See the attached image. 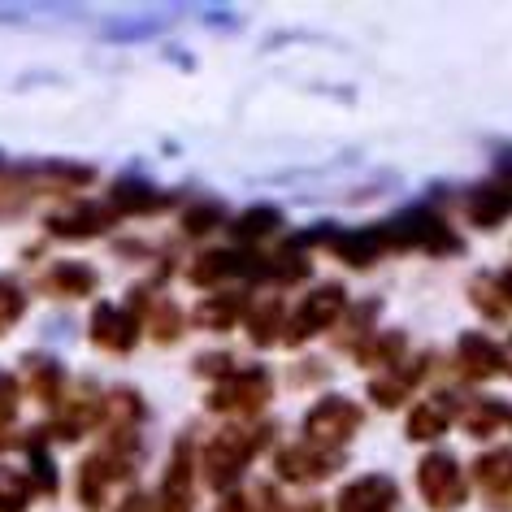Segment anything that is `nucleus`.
<instances>
[{
  "label": "nucleus",
  "mask_w": 512,
  "mask_h": 512,
  "mask_svg": "<svg viewBox=\"0 0 512 512\" xmlns=\"http://www.w3.org/2000/svg\"><path fill=\"white\" fill-rule=\"evenodd\" d=\"M270 439V430H252V426H226L217 430L200 452V465H204V482L217 486V491H230L239 482V473L248 469L252 452Z\"/></svg>",
  "instance_id": "f257e3e1"
},
{
  "label": "nucleus",
  "mask_w": 512,
  "mask_h": 512,
  "mask_svg": "<svg viewBox=\"0 0 512 512\" xmlns=\"http://www.w3.org/2000/svg\"><path fill=\"white\" fill-rule=\"evenodd\" d=\"M378 239L382 248H421V252H434V256H452L460 252V239L452 235V226L443 217H434L430 209H408V213H395L387 226H378Z\"/></svg>",
  "instance_id": "f03ea898"
},
{
  "label": "nucleus",
  "mask_w": 512,
  "mask_h": 512,
  "mask_svg": "<svg viewBox=\"0 0 512 512\" xmlns=\"http://www.w3.org/2000/svg\"><path fill=\"white\" fill-rule=\"evenodd\" d=\"M356 426H361V408L352 400H343V395H322L309 408V417H304V439L313 447H322V452H335V447L352 439Z\"/></svg>",
  "instance_id": "7ed1b4c3"
},
{
  "label": "nucleus",
  "mask_w": 512,
  "mask_h": 512,
  "mask_svg": "<svg viewBox=\"0 0 512 512\" xmlns=\"http://www.w3.org/2000/svg\"><path fill=\"white\" fill-rule=\"evenodd\" d=\"M348 309V291H343L339 283H322L309 291V300L296 309V317H291L287 326V343L291 348H300V343H309L313 335H322V330H330L339 322V313Z\"/></svg>",
  "instance_id": "20e7f679"
},
{
  "label": "nucleus",
  "mask_w": 512,
  "mask_h": 512,
  "mask_svg": "<svg viewBox=\"0 0 512 512\" xmlns=\"http://www.w3.org/2000/svg\"><path fill=\"white\" fill-rule=\"evenodd\" d=\"M417 491L426 495V508L434 512H456L465 504V473H460L456 456H443V452H430L426 460L417 465Z\"/></svg>",
  "instance_id": "39448f33"
},
{
  "label": "nucleus",
  "mask_w": 512,
  "mask_h": 512,
  "mask_svg": "<svg viewBox=\"0 0 512 512\" xmlns=\"http://www.w3.org/2000/svg\"><path fill=\"white\" fill-rule=\"evenodd\" d=\"M270 395H274V382L265 369H235L204 404H209L213 413H239L243 417V413H256Z\"/></svg>",
  "instance_id": "423d86ee"
},
{
  "label": "nucleus",
  "mask_w": 512,
  "mask_h": 512,
  "mask_svg": "<svg viewBox=\"0 0 512 512\" xmlns=\"http://www.w3.org/2000/svg\"><path fill=\"white\" fill-rule=\"evenodd\" d=\"M131 452H135V447L105 443L96 456H87V460H83V469H79V495H83V504H87V508H96L100 499H105L109 482H113V478H122V473L131 469Z\"/></svg>",
  "instance_id": "0eeeda50"
},
{
  "label": "nucleus",
  "mask_w": 512,
  "mask_h": 512,
  "mask_svg": "<svg viewBox=\"0 0 512 512\" xmlns=\"http://www.w3.org/2000/svg\"><path fill=\"white\" fill-rule=\"evenodd\" d=\"M395 504H400V491L387 473H365L339 495V512H395Z\"/></svg>",
  "instance_id": "6e6552de"
},
{
  "label": "nucleus",
  "mask_w": 512,
  "mask_h": 512,
  "mask_svg": "<svg viewBox=\"0 0 512 512\" xmlns=\"http://www.w3.org/2000/svg\"><path fill=\"white\" fill-rule=\"evenodd\" d=\"M278 473H283L287 482H322L330 473L339 469V456L335 452H322V447L313 443H300V447H287V452H278Z\"/></svg>",
  "instance_id": "1a4fd4ad"
},
{
  "label": "nucleus",
  "mask_w": 512,
  "mask_h": 512,
  "mask_svg": "<svg viewBox=\"0 0 512 512\" xmlns=\"http://www.w3.org/2000/svg\"><path fill=\"white\" fill-rule=\"evenodd\" d=\"M139 339V317L118 309V304H100V309L92 313V343H100V348L109 352H131Z\"/></svg>",
  "instance_id": "9d476101"
},
{
  "label": "nucleus",
  "mask_w": 512,
  "mask_h": 512,
  "mask_svg": "<svg viewBox=\"0 0 512 512\" xmlns=\"http://www.w3.org/2000/svg\"><path fill=\"white\" fill-rule=\"evenodd\" d=\"M191 473H196V460H191V443L178 439L174 460L161 478V512H191Z\"/></svg>",
  "instance_id": "9b49d317"
},
{
  "label": "nucleus",
  "mask_w": 512,
  "mask_h": 512,
  "mask_svg": "<svg viewBox=\"0 0 512 512\" xmlns=\"http://www.w3.org/2000/svg\"><path fill=\"white\" fill-rule=\"evenodd\" d=\"M113 222H118L113 209H100V204H74V209L48 217V230H53V235H66V239H92V235H105Z\"/></svg>",
  "instance_id": "f8f14e48"
},
{
  "label": "nucleus",
  "mask_w": 512,
  "mask_h": 512,
  "mask_svg": "<svg viewBox=\"0 0 512 512\" xmlns=\"http://www.w3.org/2000/svg\"><path fill=\"white\" fill-rule=\"evenodd\" d=\"M452 421H456V400L452 395H430V400H421L413 408V417H408V439L430 443V439H439Z\"/></svg>",
  "instance_id": "ddd939ff"
},
{
  "label": "nucleus",
  "mask_w": 512,
  "mask_h": 512,
  "mask_svg": "<svg viewBox=\"0 0 512 512\" xmlns=\"http://www.w3.org/2000/svg\"><path fill=\"white\" fill-rule=\"evenodd\" d=\"M456 356H460V369H465L469 378H495L499 369L508 365V361H504V352H499L486 335H460Z\"/></svg>",
  "instance_id": "4468645a"
},
{
  "label": "nucleus",
  "mask_w": 512,
  "mask_h": 512,
  "mask_svg": "<svg viewBox=\"0 0 512 512\" xmlns=\"http://www.w3.org/2000/svg\"><path fill=\"white\" fill-rule=\"evenodd\" d=\"M165 196L152 183H144V178H118L109 191V209L113 213H152L161 209Z\"/></svg>",
  "instance_id": "2eb2a0df"
},
{
  "label": "nucleus",
  "mask_w": 512,
  "mask_h": 512,
  "mask_svg": "<svg viewBox=\"0 0 512 512\" xmlns=\"http://www.w3.org/2000/svg\"><path fill=\"white\" fill-rule=\"evenodd\" d=\"M44 287L53 291V296H92V287H100V278L92 265H83V261H57L53 270L44 274Z\"/></svg>",
  "instance_id": "dca6fc26"
},
{
  "label": "nucleus",
  "mask_w": 512,
  "mask_h": 512,
  "mask_svg": "<svg viewBox=\"0 0 512 512\" xmlns=\"http://www.w3.org/2000/svg\"><path fill=\"white\" fill-rule=\"evenodd\" d=\"M421 361H400L391 369L387 378H378L374 387H369V395H374V404H382V408H395V404H404V395L417 387V378H421Z\"/></svg>",
  "instance_id": "f3484780"
},
{
  "label": "nucleus",
  "mask_w": 512,
  "mask_h": 512,
  "mask_svg": "<svg viewBox=\"0 0 512 512\" xmlns=\"http://www.w3.org/2000/svg\"><path fill=\"white\" fill-rule=\"evenodd\" d=\"M512 213V196L499 183H482L478 191H469V217L473 226H499Z\"/></svg>",
  "instance_id": "a211bd4d"
},
{
  "label": "nucleus",
  "mask_w": 512,
  "mask_h": 512,
  "mask_svg": "<svg viewBox=\"0 0 512 512\" xmlns=\"http://www.w3.org/2000/svg\"><path fill=\"white\" fill-rule=\"evenodd\" d=\"M243 313V296L239 291H217V296H204L200 309H196V322L209 326V330H230Z\"/></svg>",
  "instance_id": "6ab92c4d"
},
{
  "label": "nucleus",
  "mask_w": 512,
  "mask_h": 512,
  "mask_svg": "<svg viewBox=\"0 0 512 512\" xmlns=\"http://www.w3.org/2000/svg\"><path fill=\"white\" fill-rule=\"evenodd\" d=\"M100 417H105V426L109 430H139V417H144V404H139V395L135 391H109L105 395V404H100Z\"/></svg>",
  "instance_id": "aec40b11"
},
{
  "label": "nucleus",
  "mask_w": 512,
  "mask_h": 512,
  "mask_svg": "<svg viewBox=\"0 0 512 512\" xmlns=\"http://www.w3.org/2000/svg\"><path fill=\"white\" fill-rule=\"evenodd\" d=\"M473 482L491 495L512 491V452H486L473 460Z\"/></svg>",
  "instance_id": "412c9836"
},
{
  "label": "nucleus",
  "mask_w": 512,
  "mask_h": 512,
  "mask_svg": "<svg viewBox=\"0 0 512 512\" xmlns=\"http://www.w3.org/2000/svg\"><path fill=\"white\" fill-rule=\"evenodd\" d=\"M61 365L53 361V356H44V352H35L27 356V387L35 391V400H44V404H53L57 395H61Z\"/></svg>",
  "instance_id": "4be33fe9"
},
{
  "label": "nucleus",
  "mask_w": 512,
  "mask_h": 512,
  "mask_svg": "<svg viewBox=\"0 0 512 512\" xmlns=\"http://www.w3.org/2000/svg\"><path fill=\"white\" fill-rule=\"evenodd\" d=\"M382 252H387V248H382V239H378V226L348 230V235L335 239V256H339V261H348V265H369Z\"/></svg>",
  "instance_id": "5701e85b"
},
{
  "label": "nucleus",
  "mask_w": 512,
  "mask_h": 512,
  "mask_svg": "<svg viewBox=\"0 0 512 512\" xmlns=\"http://www.w3.org/2000/svg\"><path fill=\"white\" fill-rule=\"evenodd\" d=\"M243 326H248L252 343H274V335L283 330V304H278V296H265L261 304H252L248 317H243Z\"/></svg>",
  "instance_id": "b1692460"
},
{
  "label": "nucleus",
  "mask_w": 512,
  "mask_h": 512,
  "mask_svg": "<svg viewBox=\"0 0 512 512\" xmlns=\"http://www.w3.org/2000/svg\"><path fill=\"white\" fill-rule=\"evenodd\" d=\"M35 482H27L18 469L0 465V512H27Z\"/></svg>",
  "instance_id": "393cba45"
},
{
  "label": "nucleus",
  "mask_w": 512,
  "mask_h": 512,
  "mask_svg": "<svg viewBox=\"0 0 512 512\" xmlns=\"http://www.w3.org/2000/svg\"><path fill=\"white\" fill-rule=\"evenodd\" d=\"M217 512H278V499L270 486H256V491H235L222 499Z\"/></svg>",
  "instance_id": "a878e982"
},
{
  "label": "nucleus",
  "mask_w": 512,
  "mask_h": 512,
  "mask_svg": "<svg viewBox=\"0 0 512 512\" xmlns=\"http://www.w3.org/2000/svg\"><path fill=\"white\" fill-rule=\"evenodd\" d=\"M22 309H27V291H22L14 278H0V335H5V330H14Z\"/></svg>",
  "instance_id": "bb28decb"
},
{
  "label": "nucleus",
  "mask_w": 512,
  "mask_h": 512,
  "mask_svg": "<svg viewBox=\"0 0 512 512\" xmlns=\"http://www.w3.org/2000/svg\"><path fill=\"white\" fill-rule=\"evenodd\" d=\"M270 230H278V209H248L235 222L239 239H261V235H270Z\"/></svg>",
  "instance_id": "cd10ccee"
},
{
  "label": "nucleus",
  "mask_w": 512,
  "mask_h": 512,
  "mask_svg": "<svg viewBox=\"0 0 512 512\" xmlns=\"http://www.w3.org/2000/svg\"><path fill=\"white\" fill-rule=\"evenodd\" d=\"M178 335H183V313H178L174 304H157V309H152V339L174 343Z\"/></svg>",
  "instance_id": "c85d7f7f"
},
{
  "label": "nucleus",
  "mask_w": 512,
  "mask_h": 512,
  "mask_svg": "<svg viewBox=\"0 0 512 512\" xmlns=\"http://www.w3.org/2000/svg\"><path fill=\"white\" fill-rule=\"evenodd\" d=\"M400 356H404V339L400 335H382L374 343H365V356L361 361L365 365H400Z\"/></svg>",
  "instance_id": "c756f323"
},
{
  "label": "nucleus",
  "mask_w": 512,
  "mask_h": 512,
  "mask_svg": "<svg viewBox=\"0 0 512 512\" xmlns=\"http://www.w3.org/2000/svg\"><path fill=\"white\" fill-rule=\"evenodd\" d=\"M35 187L27 178H0V213H18L22 204H31Z\"/></svg>",
  "instance_id": "7c9ffc66"
},
{
  "label": "nucleus",
  "mask_w": 512,
  "mask_h": 512,
  "mask_svg": "<svg viewBox=\"0 0 512 512\" xmlns=\"http://www.w3.org/2000/svg\"><path fill=\"white\" fill-rule=\"evenodd\" d=\"M499 421H504V408H495V404H486V408H473L469 413V434L473 439H486V434H495L499 430Z\"/></svg>",
  "instance_id": "2f4dec72"
},
{
  "label": "nucleus",
  "mask_w": 512,
  "mask_h": 512,
  "mask_svg": "<svg viewBox=\"0 0 512 512\" xmlns=\"http://www.w3.org/2000/svg\"><path fill=\"white\" fill-rule=\"evenodd\" d=\"M217 217H222L217 204H196V209H187L183 230H187V235H200V230H213L217 226Z\"/></svg>",
  "instance_id": "473e14b6"
},
{
  "label": "nucleus",
  "mask_w": 512,
  "mask_h": 512,
  "mask_svg": "<svg viewBox=\"0 0 512 512\" xmlns=\"http://www.w3.org/2000/svg\"><path fill=\"white\" fill-rule=\"evenodd\" d=\"M196 374H209V378H230V374H235V361H230V356L226 352H209V356H200V361H196Z\"/></svg>",
  "instance_id": "72a5a7b5"
},
{
  "label": "nucleus",
  "mask_w": 512,
  "mask_h": 512,
  "mask_svg": "<svg viewBox=\"0 0 512 512\" xmlns=\"http://www.w3.org/2000/svg\"><path fill=\"white\" fill-rule=\"evenodd\" d=\"M18 413V382L9 374H0V426H9Z\"/></svg>",
  "instance_id": "f704fd0d"
},
{
  "label": "nucleus",
  "mask_w": 512,
  "mask_h": 512,
  "mask_svg": "<svg viewBox=\"0 0 512 512\" xmlns=\"http://www.w3.org/2000/svg\"><path fill=\"white\" fill-rule=\"evenodd\" d=\"M495 296H499V304H504V309H512V270H504V274H495Z\"/></svg>",
  "instance_id": "c9c22d12"
},
{
  "label": "nucleus",
  "mask_w": 512,
  "mask_h": 512,
  "mask_svg": "<svg viewBox=\"0 0 512 512\" xmlns=\"http://www.w3.org/2000/svg\"><path fill=\"white\" fill-rule=\"evenodd\" d=\"M118 512H152V499H148L144 491H131V495L122 499V508H118Z\"/></svg>",
  "instance_id": "e433bc0d"
},
{
  "label": "nucleus",
  "mask_w": 512,
  "mask_h": 512,
  "mask_svg": "<svg viewBox=\"0 0 512 512\" xmlns=\"http://www.w3.org/2000/svg\"><path fill=\"white\" fill-rule=\"evenodd\" d=\"M287 512H322V504H317V499H300V504L287 508Z\"/></svg>",
  "instance_id": "4c0bfd02"
}]
</instances>
